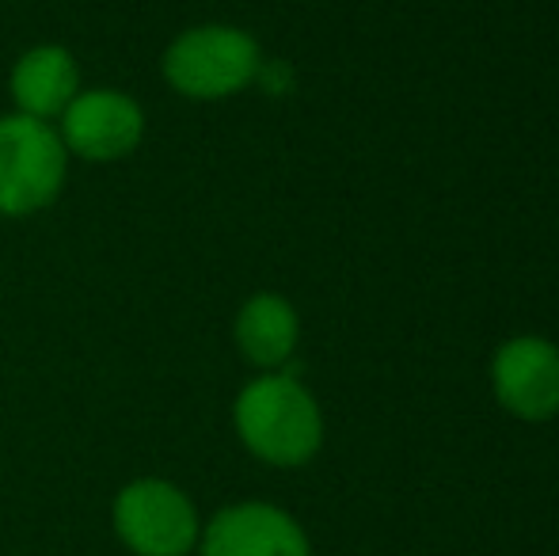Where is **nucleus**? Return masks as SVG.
Here are the masks:
<instances>
[{"mask_svg": "<svg viewBox=\"0 0 559 556\" xmlns=\"http://www.w3.org/2000/svg\"><path fill=\"white\" fill-rule=\"evenodd\" d=\"M491 393L507 416L548 423L559 416V347L545 335H510L491 355Z\"/></svg>", "mask_w": 559, "mask_h": 556, "instance_id": "nucleus-7", "label": "nucleus"}, {"mask_svg": "<svg viewBox=\"0 0 559 556\" xmlns=\"http://www.w3.org/2000/svg\"><path fill=\"white\" fill-rule=\"evenodd\" d=\"M53 127H58L69 161L118 164L141 149L148 119L145 107L130 92L96 84V88L76 92V99L61 111V119Z\"/></svg>", "mask_w": 559, "mask_h": 556, "instance_id": "nucleus-5", "label": "nucleus"}, {"mask_svg": "<svg viewBox=\"0 0 559 556\" xmlns=\"http://www.w3.org/2000/svg\"><path fill=\"white\" fill-rule=\"evenodd\" d=\"M236 442L271 469H305L324 450V409L289 370L255 374L233 397Z\"/></svg>", "mask_w": 559, "mask_h": 556, "instance_id": "nucleus-1", "label": "nucleus"}, {"mask_svg": "<svg viewBox=\"0 0 559 556\" xmlns=\"http://www.w3.org/2000/svg\"><path fill=\"white\" fill-rule=\"evenodd\" d=\"M233 343L251 370H286L289 358L301 347V312L278 289H255L236 309Z\"/></svg>", "mask_w": 559, "mask_h": 556, "instance_id": "nucleus-9", "label": "nucleus"}, {"mask_svg": "<svg viewBox=\"0 0 559 556\" xmlns=\"http://www.w3.org/2000/svg\"><path fill=\"white\" fill-rule=\"evenodd\" d=\"M111 534L133 556H194L202 514L168 476H133L111 499Z\"/></svg>", "mask_w": 559, "mask_h": 556, "instance_id": "nucleus-4", "label": "nucleus"}, {"mask_svg": "<svg viewBox=\"0 0 559 556\" xmlns=\"http://www.w3.org/2000/svg\"><path fill=\"white\" fill-rule=\"evenodd\" d=\"M194 556H312V537L286 507L271 499H236L202 519Z\"/></svg>", "mask_w": 559, "mask_h": 556, "instance_id": "nucleus-6", "label": "nucleus"}, {"mask_svg": "<svg viewBox=\"0 0 559 556\" xmlns=\"http://www.w3.org/2000/svg\"><path fill=\"white\" fill-rule=\"evenodd\" d=\"M259 73H263L259 38L236 23L183 27L160 54L164 84L194 104H222L240 96L259 81Z\"/></svg>", "mask_w": 559, "mask_h": 556, "instance_id": "nucleus-2", "label": "nucleus"}, {"mask_svg": "<svg viewBox=\"0 0 559 556\" xmlns=\"http://www.w3.org/2000/svg\"><path fill=\"white\" fill-rule=\"evenodd\" d=\"M69 164L53 122L0 115V217L23 222L46 214L66 194Z\"/></svg>", "mask_w": 559, "mask_h": 556, "instance_id": "nucleus-3", "label": "nucleus"}, {"mask_svg": "<svg viewBox=\"0 0 559 556\" xmlns=\"http://www.w3.org/2000/svg\"><path fill=\"white\" fill-rule=\"evenodd\" d=\"M84 88L81 61L61 43H35L12 61L8 69V96L12 111L27 119L58 122L61 111Z\"/></svg>", "mask_w": 559, "mask_h": 556, "instance_id": "nucleus-8", "label": "nucleus"}]
</instances>
